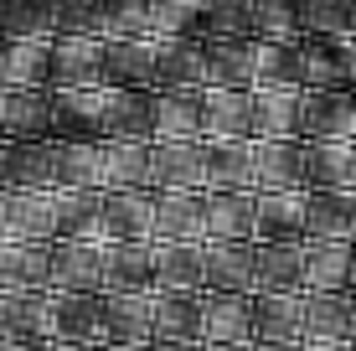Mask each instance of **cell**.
Wrapping results in <instances>:
<instances>
[{
    "label": "cell",
    "instance_id": "cell-1",
    "mask_svg": "<svg viewBox=\"0 0 356 351\" xmlns=\"http://www.w3.org/2000/svg\"><path fill=\"white\" fill-rule=\"evenodd\" d=\"M300 140H356V88H300Z\"/></svg>",
    "mask_w": 356,
    "mask_h": 351
},
{
    "label": "cell",
    "instance_id": "cell-2",
    "mask_svg": "<svg viewBox=\"0 0 356 351\" xmlns=\"http://www.w3.org/2000/svg\"><path fill=\"white\" fill-rule=\"evenodd\" d=\"M104 83V42L52 36L47 42V88H93Z\"/></svg>",
    "mask_w": 356,
    "mask_h": 351
},
{
    "label": "cell",
    "instance_id": "cell-3",
    "mask_svg": "<svg viewBox=\"0 0 356 351\" xmlns=\"http://www.w3.org/2000/svg\"><path fill=\"white\" fill-rule=\"evenodd\" d=\"M305 186L253 191V243H305Z\"/></svg>",
    "mask_w": 356,
    "mask_h": 351
},
{
    "label": "cell",
    "instance_id": "cell-4",
    "mask_svg": "<svg viewBox=\"0 0 356 351\" xmlns=\"http://www.w3.org/2000/svg\"><path fill=\"white\" fill-rule=\"evenodd\" d=\"M104 243H155V191H104Z\"/></svg>",
    "mask_w": 356,
    "mask_h": 351
},
{
    "label": "cell",
    "instance_id": "cell-5",
    "mask_svg": "<svg viewBox=\"0 0 356 351\" xmlns=\"http://www.w3.org/2000/svg\"><path fill=\"white\" fill-rule=\"evenodd\" d=\"M305 191H356V140H300Z\"/></svg>",
    "mask_w": 356,
    "mask_h": 351
},
{
    "label": "cell",
    "instance_id": "cell-6",
    "mask_svg": "<svg viewBox=\"0 0 356 351\" xmlns=\"http://www.w3.org/2000/svg\"><path fill=\"white\" fill-rule=\"evenodd\" d=\"M47 284L57 295H104V243H52V274Z\"/></svg>",
    "mask_w": 356,
    "mask_h": 351
},
{
    "label": "cell",
    "instance_id": "cell-7",
    "mask_svg": "<svg viewBox=\"0 0 356 351\" xmlns=\"http://www.w3.org/2000/svg\"><path fill=\"white\" fill-rule=\"evenodd\" d=\"M52 217H57V238H67V243H104V191L52 186Z\"/></svg>",
    "mask_w": 356,
    "mask_h": 351
},
{
    "label": "cell",
    "instance_id": "cell-8",
    "mask_svg": "<svg viewBox=\"0 0 356 351\" xmlns=\"http://www.w3.org/2000/svg\"><path fill=\"white\" fill-rule=\"evenodd\" d=\"M202 140H150V191H202Z\"/></svg>",
    "mask_w": 356,
    "mask_h": 351
},
{
    "label": "cell",
    "instance_id": "cell-9",
    "mask_svg": "<svg viewBox=\"0 0 356 351\" xmlns=\"http://www.w3.org/2000/svg\"><path fill=\"white\" fill-rule=\"evenodd\" d=\"M305 186L300 140H248V191H289Z\"/></svg>",
    "mask_w": 356,
    "mask_h": 351
},
{
    "label": "cell",
    "instance_id": "cell-10",
    "mask_svg": "<svg viewBox=\"0 0 356 351\" xmlns=\"http://www.w3.org/2000/svg\"><path fill=\"white\" fill-rule=\"evenodd\" d=\"M300 289H305V295H336V289H351V243L305 238V243H300Z\"/></svg>",
    "mask_w": 356,
    "mask_h": 351
},
{
    "label": "cell",
    "instance_id": "cell-11",
    "mask_svg": "<svg viewBox=\"0 0 356 351\" xmlns=\"http://www.w3.org/2000/svg\"><path fill=\"white\" fill-rule=\"evenodd\" d=\"M253 253L259 243H202L207 295H253Z\"/></svg>",
    "mask_w": 356,
    "mask_h": 351
},
{
    "label": "cell",
    "instance_id": "cell-12",
    "mask_svg": "<svg viewBox=\"0 0 356 351\" xmlns=\"http://www.w3.org/2000/svg\"><path fill=\"white\" fill-rule=\"evenodd\" d=\"M248 140H300V88H248Z\"/></svg>",
    "mask_w": 356,
    "mask_h": 351
},
{
    "label": "cell",
    "instance_id": "cell-13",
    "mask_svg": "<svg viewBox=\"0 0 356 351\" xmlns=\"http://www.w3.org/2000/svg\"><path fill=\"white\" fill-rule=\"evenodd\" d=\"M202 243H253V191H202Z\"/></svg>",
    "mask_w": 356,
    "mask_h": 351
},
{
    "label": "cell",
    "instance_id": "cell-14",
    "mask_svg": "<svg viewBox=\"0 0 356 351\" xmlns=\"http://www.w3.org/2000/svg\"><path fill=\"white\" fill-rule=\"evenodd\" d=\"M52 135V88H0V140Z\"/></svg>",
    "mask_w": 356,
    "mask_h": 351
},
{
    "label": "cell",
    "instance_id": "cell-15",
    "mask_svg": "<svg viewBox=\"0 0 356 351\" xmlns=\"http://www.w3.org/2000/svg\"><path fill=\"white\" fill-rule=\"evenodd\" d=\"M294 83H300L305 93L310 88H351L346 42H330V36H305V42H294Z\"/></svg>",
    "mask_w": 356,
    "mask_h": 351
},
{
    "label": "cell",
    "instance_id": "cell-16",
    "mask_svg": "<svg viewBox=\"0 0 356 351\" xmlns=\"http://www.w3.org/2000/svg\"><path fill=\"white\" fill-rule=\"evenodd\" d=\"M253 341V295H207L202 289V346Z\"/></svg>",
    "mask_w": 356,
    "mask_h": 351
},
{
    "label": "cell",
    "instance_id": "cell-17",
    "mask_svg": "<svg viewBox=\"0 0 356 351\" xmlns=\"http://www.w3.org/2000/svg\"><path fill=\"white\" fill-rule=\"evenodd\" d=\"M155 88H207V47H202V36L155 42Z\"/></svg>",
    "mask_w": 356,
    "mask_h": 351
},
{
    "label": "cell",
    "instance_id": "cell-18",
    "mask_svg": "<svg viewBox=\"0 0 356 351\" xmlns=\"http://www.w3.org/2000/svg\"><path fill=\"white\" fill-rule=\"evenodd\" d=\"M104 88H155V42L150 36L104 42Z\"/></svg>",
    "mask_w": 356,
    "mask_h": 351
},
{
    "label": "cell",
    "instance_id": "cell-19",
    "mask_svg": "<svg viewBox=\"0 0 356 351\" xmlns=\"http://www.w3.org/2000/svg\"><path fill=\"white\" fill-rule=\"evenodd\" d=\"M150 140H202V88H155Z\"/></svg>",
    "mask_w": 356,
    "mask_h": 351
},
{
    "label": "cell",
    "instance_id": "cell-20",
    "mask_svg": "<svg viewBox=\"0 0 356 351\" xmlns=\"http://www.w3.org/2000/svg\"><path fill=\"white\" fill-rule=\"evenodd\" d=\"M202 191H155V243H202Z\"/></svg>",
    "mask_w": 356,
    "mask_h": 351
},
{
    "label": "cell",
    "instance_id": "cell-21",
    "mask_svg": "<svg viewBox=\"0 0 356 351\" xmlns=\"http://www.w3.org/2000/svg\"><path fill=\"white\" fill-rule=\"evenodd\" d=\"M150 289H202V243H150Z\"/></svg>",
    "mask_w": 356,
    "mask_h": 351
},
{
    "label": "cell",
    "instance_id": "cell-22",
    "mask_svg": "<svg viewBox=\"0 0 356 351\" xmlns=\"http://www.w3.org/2000/svg\"><path fill=\"white\" fill-rule=\"evenodd\" d=\"M150 341H202V289L155 295V310H150Z\"/></svg>",
    "mask_w": 356,
    "mask_h": 351
},
{
    "label": "cell",
    "instance_id": "cell-23",
    "mask_svg": "<svg viewBox=\"0 0 356 351\" xmlns=\"http://www.w3.org/2000/svg\"><path fill=\"white\" fill-rule=\"evenodd\" d=\"M305 238L351 243L356 238V191H310V202H305Z\"/></svg>",
    "mask_w": 356,
    "mask_h": 351
},
{
    "label": "cell",
    "instance_id": "cell-24",
    "mask_svg": "<svg viewBox=\"0 0 356 351\" xmlns=\"http://www.w3.org/2000/svg\"><path fill=\"white\" fill-rule=\"evenodd\" d=\"M150 310H155V289L104 295V346L108 341H150Z\"/></svg>",
    "mask_w": 356,
    "mask_h": 351
},
{
    "label": "cell",
    "instance_id": "cell-25",
    "mask_svg": "<svg viewBox=\"0 0 356 351\" xmlns=\"http://www.w3.org/2000/svg\"><path fill=\"white\" fill-rule=\"evenodd\" d=\"M202 140H248V88H202Z\"/></svg>",
    "mask_w": 356,
    "mask_h": 351
},
{
    "label": "cell",
    "instance_id": "cell-26",
    "mask_svg": "<svg viewBox=\"0 0 356 351\" xmlns=\"http://www.w3.org/2000/svg\"><path fill=\"white\" fill-rule=\"evenodd\" d=\"M253 341H305V295H253Z\"/></svg>",
    "mask_w": 356,
    "mask_h": 351
},
{
    "label": "cell",
    "instance_id": "cell-27",
    "mask_svg": "<svg viewBox=\"0 0 356 351\" xmlns=\"http://www.w3.org/2000/svg\"><path fill=\"white\" fill-rule=\"evenodd\" d=\"M253 295H305L300 243H259V253H253Z\"/></svg>",
    "mask_w": 356,
    "mask_h": 351
},
{
    "label": "cell",
    "instance_id": "cell-28",
    "mask_svg": "<svg viewBox=\"0 0 356 351\" xmlns=\"http://www.w3.org/2000/svg\"><path fill=\"white\" fill-rule=\"evenodd\" d=\"M202 191H248V140H202Z\"/></svg>",
    "mask_w": 356,
    "mask_h": 351
},
{
    "label": "cell",
    "instance_id": "cell-29",
    "mask_svg": "<svg viewBox=\"0 0 356 351\" xmlns=\"http://www.w3.org/2000/svg\"><path fill=\"white\" fill-rule=\"evenodd\" d=\"M207 47V88H253V36H227Z\"/></svg>",
    "mask_w": 356,
    "mask_h": 351
},
{
    "label": "cell",
    "instance_id": "cell-30",
    "mask_svg": "<svg viewBox=\"0 0 356 351\" xmlns=\"http://www.w3.org/2000/svg\"><path fill=\"white\" fill-rule=\"evenodd\" d=\"M52 341H93V346H104V295H57Z\"/></svg>",
    "mask_w": 356,
    "mask_h": 351
},
{
    "label": "cell",
    "instance_id": "cell-31",
    "mask_svg": "<svg viewBox=\"0 0 356 351\" xmlns=\"http://www.w3.org/2000/svg\"><path fill=\"white\" fill-rule=\"evenodd\" d=\"M150 119H155V88H114L104 140H140L150 145Z\"/></svg>",
    "mask_w": 356,
    "mask_h": 351
},
{
    "label": "cell",
    "instance_id": "cell-32",
    "mask_svg": "<svg viewBox=\"0 0 356 351\" xmlns=\"http://www.w3.org/2000/svg\"><path fill=\"white\" fill-rule=\"evenodd\" d=\"M305 341H351V289L305 295Z\"/></svg>",
    "mask_w": 356,
    "mask_h": 351
},
{
    "label": "cell",
    "instance_id": "cell-33",
    "mask_svg": "<svg viewBox=\"0 0 356 351\" xmlns=\"http://www.w3.org/2000/svg\"><path fill=\"white\" fill-rule=\"evenodd\" d=\"M150 289V243H104V295Z\"/></svg>",
    "mask_w": 356,
    "mask_h": 351
},
{
    "label": "cell",
    "instance_id": "cell-34",
    "mask_svg": "<svg viewBox=\"0 0 356 351\" xmlns=\"http://www.w3.org/2000/svg\"><path fill=\"white\" fill-rule=\"evenodd\" d=\"M0 88H47V42H0Z\"/></svg>",
    "mask_w": 356,
    "mask_h": 351
},
{
    "label": "cell",
    "instance_id": "cell-35",
    "mask_svg": "<svg viewBox=\"0 0 356 351\" xmlns=\"http://www.w3.org/2000/svg\"><path fill=\"white\" fill-rule=\"evenodd\" d=\"M294 10L305 36H330V42L356 36V0H294Z\"/></svg>",
    "mask_w": 356,
    "mask_h": 351
},
{
    "label": "cell",
    "instance_id": "cell-36",
    "mask_svg": "<svg viewBox=\"0 0 356 351\" xmlns=\"http://www.w3.org/2000/svg\"><path fill=\"white\" fill-rule=\"evenodd\" d=\"M248 36L253 42H300L294 0H248Z\"/></svg>",
    "mask_w": 356,
    "mask_h": 351
},
{
    "label": "cell",
    "instance_id": "cell-37",
    "mask_svg": "<svg viewBox=\"0 0 356 351\" xmlns=\"http://www.w3.org/2000/svg\"><path fill=\"white\" fill-rule=\"evenodd\" d=\"M196 10H202V0H145V36L150 42L196 36Z\"/></svg>",
    "mask_w": 356,
    "mask_h": 351
},
{
    "label": "cell",
    "instance_id": "cell-38",
    "mask_svg": "<svg viewBox=\"0 0 356 351\" xmlns=\"http://www.w3.org/2000/svg\"><path fill=\"white\" fill-rule=\"evenodd\" d=\"M196 31H202V42L248 36V0H202V10H196Z\"/></svg>",
    "mask_w": 356,
    "mask_h": 351
},
{
    "label": "cell",
    "instance_id": "cell-39",
    "mask_svg": "<svg viewBox=\"0 0 356 351\" xmlns=\"http://www.w3.org/2000/svg\"><path fill=\"white\" fill-rule=\"evenodd\" d=\"M253 88H300L294 83V42H253Z\"/></svg>",
    "mask_w": 356,
    "mask_h": 351
},
{
    "label": "cell",
    "instance_id": "cell-40",
    "mask_svg": "<svg viewBox=\"0 0 356 351\" xmlns=\"http://www.w3.org/2000/svg\"><path fill=\"white\" fill-rule=\"evenodd\" d=\"M52 36H93V42H104V6L98 0H52Z\"/></svg>",
    "mask_w": 356,
    "mask_h": 351
},
{
    "label": "cell",
    "instance_id": "cell-41",
    "mask_svg": "<svg viewBox=\"0 0 356 351\" xmlns=\"http://www.w3.org/2000/svg\"><path fill=\"white\" fill-rule=\"evenodd\" d=\"M104 6V42L145 36V0H98Z\"/></svg>",
    "mask_w": 356,
    "mask_h": 351
},
{
    "label": "cell",
    "instance_id": "cell-42",
    "mask_svg": "<svg viewBox=\"0 0 356 351\" xmlns=\"http://www.w3.org/2000/svg\"><path fill=\"white\" fill-rule=\"evenodd\" d=\"M47 351H104V346H93V341H47Z\"/></svg>",
    "mask_w": 356,
    "mask_h": 351
},
{
    "label": "cell",
    "instance_id": "cell-43",
    "mask_svg": "<svg viewBox=\"0 0 356 351\" xmlns=\"http://www.w3.org/2000/svg\"><path fill=\"white\" fill-rule=\"evenodd\" d=\"M300 351H351V341H300Z\"/></svg>",
    "mask_w": 356,
    "mask_h": 351
},
{
    "label": "cell",
    "instance_id": "cell-44",
    "mask_svg": "<svg viewBox=\"0 0 356 351\" xmlns=\"http://www.w3.org/2000/svg\"><path fill=\"white\" fill-rule=\"evenodd\" d=\"M155 351H207L202 341H150Z\"/></svg>",
    "mask_w": 356,
    "mask_h": 351
},
{
    "label": "cell",
    "instance_id": "cell-45",
    "mask_svg": "<svg viewBox=\"0 0 356 351\" xmlns=\"http://www.w3.org/2000/svg\"><path fill=\"white\" fill-rule=\"evenodd\" d=\"M104 351H155L150 341H108Z\"/></svg>",
    "mask_w": 356,
    "mask_h": 351
},
{
    "label": "cell",
    "instance_id": "cell-46",
    "mask_svg": "<svg viewBox=\"0 0 356 351\" xmlns=\"http://www.w3.org/2000/svg\"><path fill=\"white\" fill-rule=\"evenodd\" d=\"M253 351H300V341H253Z\"/></svg>",
    "mask_w": 356,
    "mask_h": 351
},
{
    "label": "cell",
    "instance_id": "cell-47",
    "mask_svg": "<svg viewBox=\"0 0 356 351\" xmlns=\"http://www.w3.org/2000/svg\"><path fill=\"white\" fill-rule=\"evenodd\" d=\"M207 351H253V341H227V346H207Z\"/></svg>",
    "mask_w": 356,
    "mask_h": 351
},
{
    "label": "cell",
    "instance_id": "cell-48",
    "mask_svg": "<svg viewBox=\"0 0 356 351\" xmlns=\"http://www.w3.org/2000/svg\"><path fill=\"white\" fill-rule=\"evenodd\" d=\"M10 351H47V341H16Z\"/></svg>",
    "mask_w": 356,
    "mask_h": 351
},
{
    "label": "cell",
    "instance_id": "cell-49",
    "mask_svg": "<svg viewBox=\"0 0 356 351\" xmlns=\"http://www.w3.org/2000/svg\"><path fill=\"white\" fill-rule=\"evenodd\" d=\"M351 341H356V289H351Z\"/></svg>",
    "mask_w": 356,
    "mask_h": 351
},
{
    "label": "cell",
    "instance_id": "cell-50",
    "mask_svg": "<svg viewBox=\"0 0 356 351\" xmlns=\"http://www.w3.org/2000/svg\"><path fill=\"white\" fill-rule=\"evenodd\" d=\"M351 289H356V243H351Z\"/></svg>",
    "mask_w": 356,
    "mask_h": 351
},
{
    "label": "cell",
    "instance_id": "cell-51",
    "mask_svg": "<svg viewBox=\"0 0 356 351\" xmlns=\"http://www.w3.org/2000/svg\"><path fill=\"white\" fill-rule=\"evenodd\" d=\"M351 351H356V341H351Z\"/></svg>",
    "mask_w": 356,
    "mask_h": 351
},
{
    "label": "cell",
    "instance_id": "cell-52",
    "mask_svg": "<svg viewBox=\"0 0 356 351\" xmlns=\"http://www.w3.org/2000/svg\"><path fill=\"white\" fill-rule=\"evenodd\" d=\"M351 243H356V238H351Z\"/></svg>",
    "mask_w": 356,
    "mask_h": 351
}]
</instances>
